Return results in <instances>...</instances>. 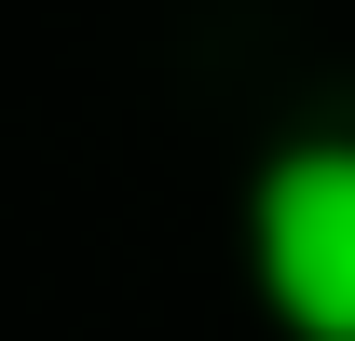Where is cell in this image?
Returning <instances> with one entry per match:
<instances>
[{
  "label": "cell",
  "mask_w": 355,
  "mask_h": 341,
  "mask_svg": "<svg viewBox=\"0 0 355 341\" xmlns=\"http://www.w3.org/2000/svg\"><path fill=\"white\" fill-rule=\"evenodd\" d=\"M246 259H260V300L301 341H355V137H301V150L260 164Z\"/></svg>",
  "instance_id": "1"
}]
</instances>
